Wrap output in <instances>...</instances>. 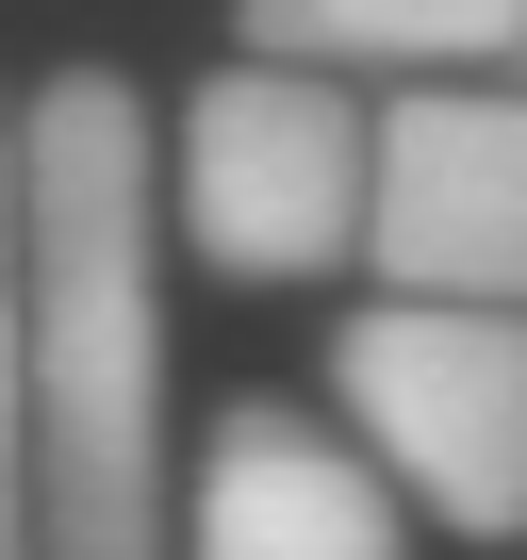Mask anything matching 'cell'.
<instances>
[{
	"instance_id": "obj_1",
	"label": "cell",
	"mask_w": 527,
	"mask_h": 560,
	"mask_svg": "<svg viewBox=\"0 0 527 560\" xmlns=\"http://www.w3.org/2000/svg\"><path fill=\"white\" fill-rule=\"evenodd\" d=\"M17 314H34V544L181 560L165 511V198L149 100L67 67L17 100Z\"/></svg>"
},
{
	"instance_id": "obj_2",
	"label": "cell",
	"mask_w": 527,
	"mask_h": 560,
	"mask_svg": "<svg viewBox=\"0 0 527 560\" xmlns=\"http://www.w3.org/2000/svg\"><path fill=\"white\" fill-rule=\"evenodd\" d=\"M330 396L412 511H445L461 544L527 527V298H379L330 330Z\"/></svg>"
},
{
	"instance_id": "obj_3",
	"label": "cell",
	"mask_w": 527,
	"mask_h": 560,
	"mask_svg": "<svg viewBox=\"0 0 527 560\" xmlns=\"http://www.w3.org/2000/svg\"><path fill=\"white\" fill-rule=\"evenodd\" d=\"M363 165H379V116L347 100V67H214L181 100V247L214 280H330L363 264Z\"/></svg>"
},
{
	"instance_id": "obj_4",
	"label": "cell",
	"mask_w": 527,
	"mask_h": 560,
	"mask_svg": "<svg viewBox=\"0 0 527 560\" xmlns=\"http://www.w3.org/2000/svg\"><path fill=\"white\" fill-rule=\"evenodd\" d=\"M363 264L396 298H527V83H396L363 165Z\"/></svg>"
},
{
	"instance_id": "obj_5",
	"label": "cell",
	"mask_w": 527,
	"mask_h": 560,
	"mask_svg": "<svg viewBox=\"0 0 527 560\" xmlns=\"http://www.w3.org/2000/svg\"><path fill=\"white\" fill-rule=\"evenodd\" d=\"M181 560H412V494L363 429L231 396L181 494Z\"/></svg>"
},
{
	"instance_id": "obj_6",
	"label": "cell",
	"mask_w": 527,
	"mask_h": 560,
	"mask_svg": "<svg viewBox=\"0 0 527 560\" xmlns=\"http://www.w3.org/2000/svg\"><path fill=\"white\" fill-rule=\"evenodd\" d=\"M231 34L264 67H396V83H445V67H511L527 50V0H231Z\"/></svg>"
},
{
	"instance_id": "obj_7",
	"label": "cell",
	"mask_w": 527,
	"mask_h": 560,
	"mask_svg": "<svg viewBox=\"0 0 527 560\" xmlns=\"http://www.w3.org/2000/svg\"><path fill=\"white\" fill-rule=\"evenodd\" d=\"M0 560L34 544V314H17V100H0Z\"/></svg>"
},
{
	"instance_id": "obj_8",
	"label": "cell",
	"mask_w": 527,
	"mask_h": 560,
	"mask_svg": "<svg viewBox=\"0 0 527 560\" xmlns=\"http://www.w3.org/2000/svg\"><path fill=\"white\" fill-rule=\"evenodd\" d=\"M511 67H527V50H511Z\"/></svg>"
}]
</instances>
